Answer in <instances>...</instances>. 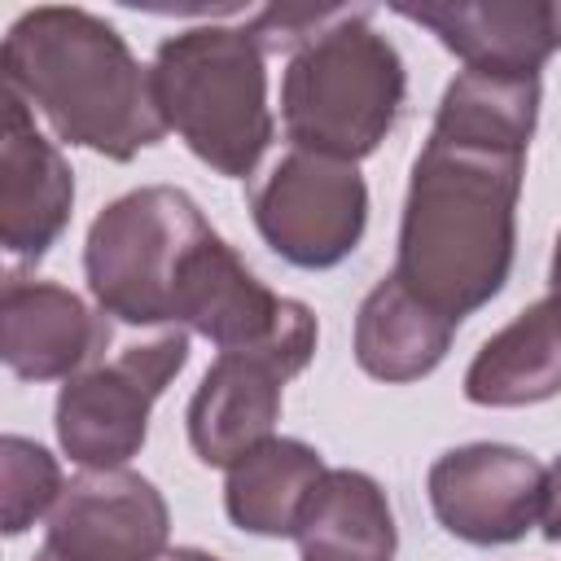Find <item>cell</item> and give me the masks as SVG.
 I'll use <instances>...</instances> for the list:
<instances>
[{
    "label": "cell",
    "instance_id": "e0dca14e",
    "mask_svg": "<svg viewBox=\"0 0 561 561\" xmlns=\"http://www.w3.org/2000/svg\"><path fill=\"white\" fill-rule=\"evenodd\" d=\"M324 456L302 438L272 434L254 451H245L224 482V508L228 522L245 535L263 539H294L298 517L324 478Z\"/></svg>",
    "mask_w": 561,
    "mask_h": 561
},
{
    "label": "cell",
    "instance_id": "6da1fadb",
    "mask_svg": "<svg viewBox=\"0 0 561 561\" xmlns=\"http://www.w3.org/2000/svg\"><path fill=\"white\" fill-rule=\"evenodd\" d=\"M539 101V79L460 70L412 162L390 276L456 324L486 307L513 272Z\"/></svg>",
    "mask_w": 561,
    "mask_h": 561
},
{
    "label": "cell",
    "instance_id": "2e32d148",
    "mask_svg": "<svg viewBox=\"0 0 561 561\" xmlns=\"http://www.w3.org/2000/svg\"><path fill=\"white\" fill-rule=\"evenodd\" d=\"M294 539L302 561H394L399 548L390 500L364 469H324Z\"/></svg>",
    "mask_w": 561,
    "mask_h": 561
},
{
    "label": "cell",
    "instance_id": "5bb4252c",
    "mask_svg": "<svg viewBox=\"0 0 561 561\" xmlns=\"http://www.w3.org/2000/svg\"><path fill=\"white\" fill-rule=\"evenodd\" d=\"M561 394V302L548 294L491 333L465 368V399L478 408H526Z\"/></svg>",
    "mask_w": 561,
    "mask_h": 561
},
{
    "label": "cell",
    "instance_id": "ba28073f",
    "mask_svg": "<svg viewBox=\"0 0 561 561\" xmlns=\"http://www.w3.org/2000/svg\"><path fill=\"white\" fill-rule=\"evenodd\" d=\"M425 491L447 535L473 548H500L539 526L548 469L513 443H465L430 465Z\"/></svg>",
    "mask_w": 561,
    "mask_h": 561
},
{
    "label": "cell",
    "instance_id": "ac0fdd59",
    "mask_svg": "<svg viewBox=\"0 0 561 561\" xmlns=\"http://www.w3.org/2000/svg\"><path fill=\"white\" fill-rule=\"evenodd\" d=\"M0 478H4L0 513H4V535L9 539H18L44 513H53L61 491H66L57 456L48 447H39L35 438H22V434H4V443H0Z\"/></svg>",
    "mask_w": 561,
    "mask_h": 561
},
{
    "label": "cell",
    "instance_id": "8fae6325",
    "mask_svg": "<svg viewBox=\"0 0 561 561\" xmlns=\"http://www.w3.org/2000/svg\"><path fill=\"white\" fill-rule=\"evenodd\" d=\"M399 18L425 26L465 70L539 79L561 48V0H425L394 4Z\"/></svg>",
    "mask_w": 561,
    "mask_h": 561
},
{
    "label": "cell",
    "instance_id": "9a60e30c",
    "mask_svg": "<svg viewBox=\"0 0 561 561\" xmlns=\"http://www.w3.org/2000/svg\"><path fill=\"white\" fill-rule=\"evenodd\" d=\"M456 320L421 302L403 280L381 276L355 311V364L390 386L430 377L456 337Z\"/></svg>",
    "mask_w": 561,
    "mask_h": 561
},
{
    "label": "cell",
    "instance_id": "277c9868",
    "mask_svg": "<svg viewBox=\"0 0 561 561\" xmlns=\"http://www.w3.org/2000/svg\"><path fill=\"white\" fill-rule=\"evenodd\" d=\"M267 53L245 26H188L153 53V96L167 131L224 180H245L263 162L276 118L267 105Z\"/></svg>",
    "mask_w": 561,
    "mask_h": 561
},
{
    "label": "cell",
    "instance_id": "9c48e42d",
    "mask_svg": "<svg viewBox=\"0 0 561 561\" xmlns=\"http://www.w3.org/2000/svg\"><path fill=\"white\" fill-rule=\"evenodd\" d=\"M316 355V337H294L259 351H224L188 399V443L210 469H232L245 451L272 438L285 381Z\"/></svg>",
    "mask_w": 561,
    "mask_h": 561
},
{
    "label": "cell",
    "instance_id": "44dd1931",
    "mask_svg": "<svg viewBox=\"0 0 561 561\" xmlns=\"http://www.w3.org/2000/svg\"><path fill=\"white\" fill-rule=\"evenodd\" d=\"M548 294L561 302V232H557V245H552V263H548Z\"/></svg>",
    "mask_w": 561,
    "mask_h": 561
},
{
    "label": "cell",
    "instance_id": "3957f363",
    "mask_svg": "<svg viewBox=\"0 0 561 561\" xmlns=\"http://www.w3.org/2000/svg\"><path fill=\"white\" fill-rule=\"evenodd\" d=\"M373 9L342 4L307 35L280 75V127L294 149L359 162L394 131L408 70L399 48L368 22Z\"/></svg>",
    "mask_w": 561,
    "mask_h": 561
},
{
    "label": "cell",
    "instance_id": "8992f818",
    "mask_svg": "<svg viewBox=\"0 0 561 561\" xmlns=\"http://www.w3.org/2000/svg\"><path fill=\"white\" fill-rule=\"evenodd\" d=\"M188 364V333L167 329L153 342L127 346L110 364L75 373L57 390V443L83 469H123L149 438L158 394Z\"/></svg>",
    "mask_w": 561,
    "mask_h": 561
},
{
    "label": "cell",
    "instance_id": "d6986e66",
    "mask_svg": "<svg viewBox=\"0 0 561 561\" xmlns=\"http://www.w3.org/2000/svg\"><path fill=\"white\" fill-rule=\"evenodd\" d=\"M543 539L561 543V456L548 465V491H543V513H539Z\"/></svg>",
    "mask_w": 561,
    "mask_h": 561
},
{
    "label": "cell",
    "instance_id": "30bf717a",
    "mask_svg": "<svg viewBox=\"0 0 561 561\" xmlns=\"http://www.w3.org/2000/svg\"><path fill=\"white\" fill-rule=\"evenodd\" d=\"M171 508L136 469H83L48 513L44 548L61 561H158Z\"/></svg>",
    "mask_w": 561,
    "mask_h": 561
},
{
    "label": "cell",
    "instance_id": "ffe728a7",
    "mask_svg": "<svg viewBox=\"0 0 561 561\" xmlns=\"http://www.w3.org/2000/svg\"><path fill=\"white\" fill-rule=\"evenodd\" d=\"M158 561H219V557L206 552V548H188V543H184V548H167Z\"/></svg>",
    "mask_w": 561,
    "mask_h": 561
},
{
    "label": "cell",
    "instance_id": "52a82bcc",
    "mask_svg": "<svg viewBox=\"0 0 561 561\" xmlns=\"http://www.w3.org/2000/svg\"><path fill=\"white\" fill-rule=\"evenodd\" d=\"M250 215L259 237L289 267L329 272L364 241L368 184L355 162L294 149L250 193Z\"/></svg>",
    "mask_w": 561,
    "mask_h": 561
},
{
    "label": "cell",
    "instance_id": "5b68a950",
    "mask_svg": "<svg viewBox=\"0 0 561 561\" xmlns=\"http://www.w3.org/2000/svg\"><path fill=\"white\" fill-rule=\"evenodd\" d=\"M210 232L202 206L175 184L114 197L83 241V276L96 311L123 324H175L188 259Z\"/></svg>",
    "mask_w": 561,
    "mask_h": 561
},
{
    "label": "cell",
    "instance_id": "7c38bea8",
    "mask_svg": "<svg viewBox=\"0 0 561 561\" xmlns=\"http://www.w3.org/2000/svg\"><path fill=\"white\" fill-rule=\"evenodd\" d=\"M75 175L61 149L35 127L31 105L4 88L0 136V241L13 259L39 263L70 224Z\"/></svg>",
    "mask_w": 561,
    "mask_h": 561
},
{
    "label": "cell",
    "instance_id": "4fadbf2b",
    "mask_svg": "<svg viewBox=\"0 0 561 561\" xmlns=\"http://www.w3.org/2000/svg\"><path fill=\"white\" fill-rule=\"evenodd\" d=\"M110 346L105 311H92L57 280L4 276L0 294V355L18 381H70L92 355Z\"/></svg>",
    "mask_w": 561,
    "mask_h": 561
},
{
    "label": "cell",
    "instance_id": "7a4b0ae2",
    "mask_svg": "<svg viewBox=\"0 0 561 561\" xmlns=\"http://www.w3.org/2000/svg\"><path fill=\"white\" fill-rule=\"evenodd\" d=\"M4 88L48 118L57 140L131 162L167 136L153 75L118 26L79 4L26 9L0 48Z\"/></svg>",
    "mask_w": 561,
    "mask_h": 561
},
{
    "label": "cell",
    "instance_id": "7402d4cb",
    "mask_svg": "<svg viewBox=\"0 0 561 561\" xmlns=\"http://www.w3.org/2000/svg\"><path fill=\"white\" fill-rule=\"evenodd\" d=\"M31 561H61V557H57V552H48V548H39V552H35Z\"/></svg>",
    "mask_w": 561,
    "mask_h": 561
}]
</instances>
